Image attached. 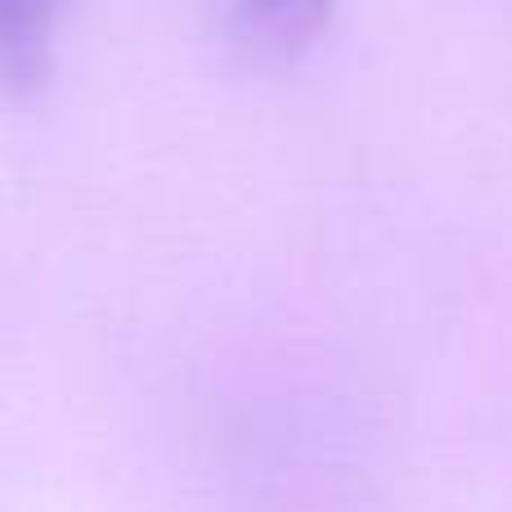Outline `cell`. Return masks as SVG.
<instances>
[{"instance_id":"obj_2","label":"cell","mask_w":512,"mask_h":512,"mask_svg":"<svg viewBox=\"0 0 512 512\" xmlns=\"http://www.w3.org/2000/svg\"><path fill=\"white\" fill-rule=\"evenodd\" d=\"M68 0H0V90H41L54 72Z\"/></svg>"},{"instance_id":"obj_1","label":"cell","mask_w":512,"mask_h":512,"mask_svg":"<svg viewBox=\"0 0 512 512\" xmlns=\"http://www.w3.org/2000/svg\"><path fill=\"white\" fill-rule=\"evenodd\" d=\"M225 32L265 63H297L319 45L337 14V0H212Z\"/></svg>"}]
</instances>
